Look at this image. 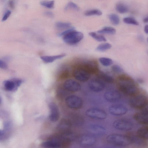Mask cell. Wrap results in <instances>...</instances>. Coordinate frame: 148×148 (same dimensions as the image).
<instances>
[{
	"label": "cell",
	"mask_w": 148,
	"mask_h": 148,
	"mask_svg": "<svg viewBox=\"0 0 148 148\" xmlns=\"http://www.w3.org/2000/svg\"><path fill=\"white\" fill-rule=\"evenodd\" d=\"M117 86L121 92L130 97L139 92L135 81L127 75H122L118 77Z\"/></svg>",
	"instance_id": "obj_1"
},
{
	"label": "cell",
	"mask_w": 148,
	"mask_h": 148,
	"mask_svg": "<svg viewBox=\"0 0 148 148\" xmlns=\"http://www.w3.org/2000/svg\"><path fill=\"white\" fill-rule=\"evenodd\" d=\"M73 125L72 123L69 118H64L62 119L58 124L57 130L61 133L71 130Z\"/></svg>",
	"instance_id": "obj_17"
},
{
	"label": "cell",
	"mask_w": 148,
	"mask_h": 148,
	"mask_svg": "<svg viewBox=\"0 0 148 148\" xmlns=\"http://www.w3.org/2000/svg\"><path fill=\"white\" fill-rule=\"evenodd\" d=\"M147 42L148 43V38H147Z\"/></svg>",
	"instance_id": "obj_45"
},
{
	"label": "cell",
	"mask_w": 148,
	"mask_h": 148,
	"mask_svg": "<svg viewBox=\"0 0 148 148\" xmlns=\"http://www.w3.org/2000/svg\"><path fill=\"white\" fill-rule=\"evenodd\" d=\"M88 86L91 91L95 92H101L105 87V85L103 81L98 78L91 80L88 83Z\"/></svg>",
	"instance_id": "obj_9"
},
{
	"label": "cell",
	"mask_w": 148,
	"mask_h": 148,
	"mask_svg": "<svg viewBox=\"0 0 148 148\" xmlns=\"http://www.w3.org/2000/svg\"><path fill=\"white\" fill-rule=\"evenodd\" d=\"M123 21L124 23L127 24L135 26H138L139 25L138 23L133 17H127L125 18H123Z\"/></svg>",
	"instance_id": "obj_28"
},
{
	"label": "cell",
	"mask_w": 148,
	"mask_h": 148,
	"mask_svg": "<svg viewBox=\"0 0 148 148\" xmlns=\"http://www.w3.org/2000/svg\"><path fill=\"white\" fill-rule=\"evenodd\" d=\"M83 118L80 115L76 114H72L71 117L69 118L71 121L72 124H78L83 122Z\"/></svg>",
	"instance_id": "obj_27"
},
{
	"label": "cell",
	"mask_w": 148,
	"mask_h": 148,
	"mask_svg": "<svg viewBox=\"0 0 148 148\" xmlns=\"http://www.w3.org/2000/svg\"><path fill=\"white\" fill-rule=\"evenodd\" d=\"M108 143L118 147H125L131 144L128 137L126 135L117 133H113L106 137Z\"/></svg>",
	"instance_id": "obj_2"
},
{
	"label": "cell",
	"mask_w": 148,
	"mask_h": 148,
	"mask_svg": "<svg viewBox=\"0 0 148 148\" xmlns=\"http://www.w3.org/2000/svg\"><path fill=\"white\" fill-rule=\"evenodd\" d=\"M22 80L19 79L14 78L12 80H5L4 85L5 89L9 91L16 90L21 85Z\"/></svg>",
	"instance_id": "obj_15"
},
{
	"label": "cell",
	"mask_w": 148,
	"mask_h": 148,
	"mask_svg": "<svg viewBox=\"0 0 148 148\" xmlns=\"http://www.w3.org/2000/svg\"><path fill=\"white\" fill-rule=\"evenodd\" d=\"M41 5L47 8L53 9L54 8L55 5V2L52 1H42L40 3Z\"/></svg>",
	"instance_id": "obj_34"
},
{
	"label": "cell",
	"mask_w": 148,
	"mask_h": 148,
	"mask_svg": "<svg viewBox=\"0 0 148 148\" xmlns=\"http://www.w3.org/2000/svg\"><path fill=\"white\" fill-rule=\"evenodd\" d=\"M127 135L131 143L140 146H146L147 145V140L142 138L137 133H129Z\"/></svg>",
	"instance_id": "obj_19"
},
{
	"label": "cell",
	"mask_w": 148,
	"mask_h": 148,
	"mask_svg": "<svg viewBox=\"0 0 148 148\" xmlns=\"http://www.w3.org/2000/svg\"><path fill=\"white\" fill-rule=\"evenodd\" d=\"M86 114L88 117L97 120H104L107 116L106 113L104 110L96 108L89 109L86 111Z\"/></svg>",
	"instance_id": "obj_6"
},
{
	"label": "cell",
	"mask_w": 148,
	"mask_h": 148,
	"mask_svg": "<svg viewBox=\"0 0 148 148\" xmlns=\"http://www.w3.org/2000/svg\"><path fill=\"white\" fill-rule=\"evenodd\" d=\"M89 130L92 134L97 135H103L106 132V128L99 124H93L90 125Z\"/></svg>",
	"instance_id": "obj_21"
},
{
	"label": "cell",
	"mask_w": 148,
	"mask_h": 148,
	"mask_svg": "<svg viewBox=\"0 0 148 148\" xmlns=\"http://www.w3.org/2000/svg\"><path fill=\"white\" fill-rule=\"evenodd\" d=\"M67 106L70 109L78 110L81 109L83 105V101L81 98L76 95H70L65 99Z\"/></svg>",
	"instance_id": "obj_5"
},
{
	"label": "cell",
	"mask_w": 148,
	"mask_h": 148,
	"mask_svg": "<svg viewBox=\"0 0 148 148\" xmlns=\"http://www.w3.org/2000/svg\"><path fill=\"white\" fill-rule=\"evenodd\" d=\"M113 125L115 129L122 131H128L132 130L133 127L132 122L126 119H120L115 121Z\"/></svg>",
	"instance_id": "obj_7"
},
{
	"label": "cell",
	"mask_w": 148,
	"mask_h": 148,
	"mask_svg": "<svg viewBox=\"0 0 148 148\" xmlns=\"http://www.w3.org/2000/svg\"><path fill=\"white\" fill-rule=\"evenodd\" d=\"M136 133L143 139L146 140H148V126L140 128Z\"/></svg>",
	"instance_id": "obj_25"
},
{
	"label": "cell",
	"mask_w": 148,
	"mask_h": 148,
	"mask_svg": "<svg viewBox=\"0 0 148 148\" xmlns=\"http://www.w3.org/2000/svg\"><path fill=\"white\" fill-rule=\"evenodd\" d=\"M129 103L133 108L136 109H142L148 105V97L145 94L139 92L131 97Z\"/></svg>",
	"instance_id": "obj_3"
},
{
	"label": "cell",
	"mask_w": 148,
	"mask_h": 148,
	"mask_svg": "<svg viewBox=\"0 0 148 148\" xmlns=\"http://www.w3.org/2000/svg\"><path fill=\"white\" fill-rule=\"evenodd\" d=\"M73 75L76 80L82 82L88 81L91 76V74L78 67H77L74 70Z\"/></svg>",
	"instance_id": "obj_10"
},
{
	"label": "cell",
	"mask_w": 148,
	"mask_h": 148,
	"mask_svg": "<svg viewBox=\"0 0 148 148\" xmlns=\"http://www.w3.org/2000/svg\"><path fill=\"white\" fill-rule=\"evenodd\" d=\"M134 118L140 123L148 125V109L137 112L135 114Z\"/></svg>",
	"instance_id": "obj_16"
},
{
	"label": "cell",
	"mask_w": 148,
	"mask_h": 148,
	"mask_svg": "<svg viewBox=\"0 0 148 148\" xmlns=\"http://www.w3.org/2000/svg\"><path fill=\"white\" fill-rule=\"evenodd\" d=\"M42 147L44 148H56L63 147L62 142L59 135L49 140L42 143Z\"/></svg>",
	"instance_id": "obj_14"
},
{
	"label": "cell",
	"mask_w": 148,
	"mask_h": 148,
	"mask_svg": "<svg viewBox=\"0 0 148 148\" xmlns=\"http://www.w3.org/2000/svg\"><path fill=\"white\" fill-rule=\"evenodd\" d=\"M84 38L82 33L76 31L74 29L63 36V40L66 43L74 45L79 42Z\"/></svg>",
	"instance_id": "obj_4"
},
{
	"label": "cell",
	"mask_w": 148,
	"mask_h": 148,
	"mask_svg": "<svg viewBox=\"0 0 148 148\" xmlns=\"http://www.w3.org/2000/svg\"><path fill=\"white\" fill-rule=\"evenodd\" d=\"M71 26L70 23L62 22H58L55 24L56 28L60 29H68L70 28Z\"/></svg>",
	"instance_id": "obj_32"
},
{
	"label": "cell",
	"mask_w": 148,
	"mask_h": 148,
	"mask_svg": "<svg viewBox=\"0 0 148 148\" xmlns=\"http://www.w3.org/2000/svg\"><path fill=\"white\" fill-rule=\"evenodd\" d=\"M69 70L67 69L64 70L61 73L60 76L62 78H67L69 76Z\"/></svg>",
	"instance_id": "obj_38"
},
{
	"label": "cell",
	"mask_w": 148,
	"mask_h": 148,
	"mask_svg": "<svg viewBox=\"0 0 148 148\" xmlns=\"http://www.w3.org/2000/svg\"><path fill=\"white\" fill-rule=\"evenodd\" d=\"M98 33L100 34H106L110 35H114L116 33V29L113 27H106L98 31Z\"/></svg>",
	"instance_id": "obj_26"
},
{
	"label": "cell",
	"mask_w": 148,
	"mask_h": 148,
	"mask_svg": "<svg viewBox=\"0 0 148 148\" xmlns=\"http://www.w3.org/2000/svg\"><path fill=\"white\" fill-rule=\"evenodd\" d=\"M98 78L102 81L109 83H113L114 82V79L111 75L103 72H100L98 75Z\"/></svg>",
	"instance_id": "obj_23"
},
{
	"label": "cell",
	"mask_w": 148,
	"mask_h": 148,
	"mask_svg": "<svg viewBox=\"0 0 148 148\" xmlns=\"http://www.w3.org/2000/svg\"><path fill=\"white\" fill-rule=\"evenodd\" d=\"M104 99L110 102H115L119 100L121 95L119 92L115 90L107 91L104 93Z\"/></svg>",
	"instance_id": "obj_18"
},
{
	"label": "cell",
	"mask_w": 148,
	"mask_h": 148,
	"mask_svg": "<svg viewBox=\"0 0 148 148\" xmlns=\"http://www.w3.org/2000/svg\"><path fill=\"white\" fill-rule=\"evenodd\" d=\"M111 69L113 72L117 74L122 73L123 71L121 67L117 65H115L113 66Z\"/></svg>",
	"instance_id": "obj_37"
},
{
	"label": "cell",
	"mask_w": 148,
	"mask_h": 148,
	"mask_svg": "<svg viewBox=\"0 0 148 148\" xmlns=\"http://www.w3.org/2000/svg\"><path fill=\"white\" fill-rule=\"evenodd\" d=\"M109 19L111 23L114 25H118L120 22L119 16L115 14H112L109 16Z\"/></svg>",
	"instance_id": "obj_31"
},
{
	"label": "cell",
	"mask_w": 148,
	"mask_h": 148,
	"mask_svg": "<svg viewBox=\"0 0 148 148\" xmlns=\"http://www.w3.org/2000/svg\"><path fill=\"white\" fill-rule=\"evenodd\" d=\"M108 111L112 115L119 116L125 114L127 113L128 110L124 106L121 104H117L110 106L108 109Z\"/></svg>",
	"instance_id": "obj_13"
},
{
	"label": "cell",
	"mask_w": 148,
	"mask_h": 148,
	"mask_svg": "<svg viewBox=\"0 0 148 148\" xmlns=\"http://www.w3.org/2000/svg\"><path fill=\"white\" fill-rule=\"evenodd\" d=\"M144 31L146 33L148 34V25H147L145 26L144 28Z\"/></svg>",
	"instance_id": "obj_43"
},
{
	"label": "cell",
	"mask_w": 148,
	"mask_h": 148,
	"mask_svg": "<svg viewBox=\"0 0 148 148\" xmlns=\"http://www.w3.org/2000/svg\"><path fill=\"white\" fill-rule=\"evenodd\" d=\"M44 15L47 17L50 18H53L54 17L53 14L50 12H46L44 13Z\"/></svg>",
	"instance_id": "obj_42"
},
{
	"label": "cell",
	"mask_w": 148,
	"mask_h": 148,
	"mask_svg": "<svg viewBox=\"0 0 148 148\" xmlns=\"http://www.w3.org/2000/svg\"><path fill=\"white\" fill-rule=\"evenodd\" d=\"M8 5L9 7L12 9H14L15 7V2L14 0H10Z\"/></svg>",
	"instance_id": "obj_41"
},
{
	"label": "cell",
	"mask_w": 148,
	"mask_h": 148,
	"mask_svg": "<svg viewBox=\"0 0 148 148\" xmlns=\"http://www.w3.org/2000/svg\"><path fill=\"white\" fill-rule=\"evenodd\" d=\"M63 87L66 90L72 92L78 91L80 90L82 88L80 83L71 79L66 80L63 84Z\"/></svg>",
	"instance_id": "obj_12"
},
{
	"label": "cell",
	"mask_w": 148,
	"mask_h": 148,
	"mask_svg": "<svg viewBox=\"0 0 148 148\" xmlns=\"http://www.w3.org/2000/svg\"><path fill=\"white\" fill-rule=\"evenodd\" d=\"M8 65L6 62L3 60H0V68L3 70H6L8 68Z\"/></svg>",
	"instance_id": "obj_40"
},
{
	"label": "cell",
	"mask_w": 148,
	"mask_h": 148,
	"mask_svg": "<svg viewBox=\"0 0 148 148\" xmlns=\"http://www.w3.org/2000/svg\"><path fill=\"white\" fill-rule=\"evenodd\" d=\"M49 108L50 110V120L53 122L57 121L60 117L59 111L57 106L55 103L52 102L49 104Z\"/></svg>",
	"instance_id": "obj_20"
},
{
	"label": "cell",
	"mask_w": 148,
	"mask_h": 148,
	"mask_svg": "<svg viewBox=\"0 0 148 148\" xmlns=\"http://www.w3.org/2000/svg\"><path fill=\"white\" fill-rule=\"evenodd\" d=\"M96 141L95 138L93 135L89 134H83L79 139V144L85 147L93 146L95 143Z\"/></svg>",
	"instance_id": "obj_11"
},
{
	"label": "cell",
	"mask_w": 148,
	"mask_h": 148,
	"mask_svg": "<svg viewBox=\"0 0 148 148\" xmlns=\"http://www.w3.org/2000/svg\"><path fill=\"white\" fill-rule=\"evenodd\" d=\"M111 45L108 43H104L99 45L96 48V50L99 52H104L110 49Z\"/></svg>",
	"instance_id": "obj_29"
},
{
	"label": "cell",
	"mask_w": 148,
	"mask_h": 148,
	"mask_svg": "<svg viewBox=\"0 0 148 148\" xmlns=\"http://www.w3.org/2000/svg\"><path fill=\"white\" fill-rule=\"evenodd\" d=\"M143 22L144 23H148V16L144 18Z\"/></svg>",
	"instance_id": "obj_44"
},
{
	"label": "cell",
	"mask_w": 148,
	"mask_h": 148,
	"mask_svg": "<svg viewBox=\"0 0 148 148\" xmlns=\"http://www.w3.org/2000/svg\"><path fill=\"white\" fill-rule=\"evenodd\" d=\"M12 12L10 10H8L4 15L2 18V21L5 22L6 21L10 16Z\"/></svg>",
	"instance_id": "obj_39"
},
{
	"label": "cell",
	"mask_w": 148,
	"mask_h": 148,
	"mask_svg": "<svg viewBox=\"0 0 148 148\" xmlns=\"http://www.w3.org/2000/svg\"><path fill=\"white\" fill-rule=\"evenodd\" d=\"M77 67L81 68L90 74L97 73L99 71L98 65L95 60H88L81 63Z\"/></svg>",
	"instance_id": "obj_8"
},
{
	"label": "cell",
	"mask_w": 148,
	"mask_h": 148,
	"mask_svg": "<svg viewBox=\"0 0 148 148\" xmlns=\"http://www.w3.org/2000/svg\"><path fill=\"white\" fill-rule=\"evenodd\" d=\"M66 56L65 54L53 56H43L41 57V59L46 63H50L56 60L62 58Z\"/></svg>",
	"instance_id": "obj_22"
},
{
	"label": "cell",
	"mask_w": 148,
	"mask_h": 148,
	"mask_svg": "<svg viewBox=\"0 0 148 148\" xmlns=\"http://www.w3.org/2000/svg\"><path fill=\"white\" fill-rule=\"evenodd\" d=\"M89 35L99 42H105L106 41V38L103 36L99 35L95 32H92L89 33Z\"/></svg>",
	"instance_id": "obj_30"
},
{
	"label": "cell",
	"mask_w": 148,
	"mask_h": 148,
	"mask_svg": "<svg viewBox=\"0 0 148 148\" xmlns=\"http://www.w3.org/2000/svg\"><path fill=\"white\" fill-rule=\"evenodd\" d=\"M116 10L119 13L124 14L128 12L129 8L128 6L125 3H119L116 5Z\"/></svg>",
	"instance_id": "obj_24"
},
{
	"label": "cell",
	"mask_w": 148,
	"mask_h": 148,
	"mask_svg": "<svg viewBox=\"0 0 148 148\" xmlns=\"http://www.w3.org/2000/svg\"><path fill=\"white\" fill-rule=\"evenodd\" d=\"M69 9H72L75 11H78L80 8L78 6L74 3L70 2L65 7V10L67 11Z\"/></svg>",
	"instance_id": "obj_36"
},
{
	"label": "cell",
	"mask_w": 148,
	"mask_h": 148,
	"mask_svg": "<svg viewBox=\"0 0 148 148\" xmlns=\"http://www.w3.org/2000/svg\"><path fill=\"white\" fill-rule=\"evenodd\" d=\"M99 60L100 63L103 65L105 67L110 66L113 63V60L109 58L101 57L99 59Z\"/></svg>",
	"instance_id": "obj_33"
},
{
	"label": "cell",
	"mask_w": 148,
	"mask_h": 148,
	"mask_svg": "<svg viewBox=\"0 0 148 148\" xmlns=\"http://www.w3.org/2000/svg\"><path fill=\"white\" fill-rule=\"evenodd\" d=\"M102 14V12L98 10H93L88 11L85 12V15L86 16H100Z\"/></svg>",
	"instance_id": "obj_35"
}]
</instances>
